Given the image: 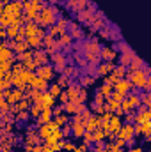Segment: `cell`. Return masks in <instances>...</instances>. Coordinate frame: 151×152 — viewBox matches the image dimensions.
<instances>
[{"label": "cell", "mask_w": 151, "mask_h": 152, "mask_svg": "<svg viewBox=\"0 0 151 152\" xmlns=\"http://www.w3.org/2000/svg\"><path fill=\"white\" fill-rule=\"evenodd\" d=\"M124 78L132 83V92H139V88H144L148 85L150 69L144 67V69H139V71H130V73H126Z\"/></svg>", "instance_id": "6da1fadb"}, {"label": "cell", "mask_w": 151, "mask_h": 152, "mask_svg": "<svg viewBox=\"0 0 151 152\" xmlns=\"http://www.w3.org/2000/svg\"><path fill=\"white\" fill-rule=\"evenodd\" d=\"M57 12H59V9H57L55 5H44V7L38 12L36 23H38L39 27H43V28L55 25V21H57Z\"/></svg>", "instance_id": "7a4b0ae2"}, {"label": "cell", "mask_w": 151, "mask_h": 152, "mask_svg": "<svg viewBox=\"0 0 151 152\" xmlns=\"http://www.w3.org/2000/svg\"><path fill=\"white\" fill-rule=\"evenodd\" d=\"M21 11H23V2H21V0H13V2H9V4H4L2 14H4L5 18H9L11 23H13V20H16V18L21 16Z\"/></svg>", "instance_id": "3957f363"}, {"label": "cell", "mask_w": 151, "mask_h": 152, "mask_svg": "<svg viewBox=\"0 0 151 152\" xmlns=\"http://www.w3.org/2000/svg\"><path fill=\"white\" fill-rule=\"evenodd\" d=\"M100 51H101V46H100L96 41H89V42L84 44V55H85V60L94 62V66H96L98 60H100Z\"/></svg>", "instance_id": "277c9868"}, {"label": "cell", "mask_w": 151, "mask_h": 152, "mask_svg": "<svg viewBox=\"0 0 151 152\" xmlns=\"http://www.w3.org/2000/svg\"><path fill=\"white\" fill-rule=\"evenodd\" d=\"M115 136H117V138H121V140H124V142H126V145H132V143H133V138H135L133 124H128V122H126V124H123Z\"/></svg>", "instance_id": "5b68a950"}, {"label": "cell", "mask_w": 151, "mask_h": 152, "mask_svg": "<svg viewBox=\"0 0 151 152\" xmlns=\"http://www.w3.org/2000/svg\"><path fill=\"white\" fill-rule=\"evenodd\" d=\"M34 73H36V76L46 80V81H50V80L53 78V75H55V69H53L52 64H43V66H38V67H36Z\"/></svg>", "instance_id": "8992f818"}, {"label": "cell", "mask_w": 151, "mask_h": 152, "mask_svg": "<svg viewBox=\"0 0 151 152\" xmlns=\"http://www.w3.org/2000/svg\"><path fill=\"white\" fill-rule=\"evenodd\" d=\"M148 120H151L150 108H146V106H139V108H137V112H135L133 124H144V122H148Z\"/></svg>", "instance_id": "52a82bcc"}, {"label": "cell", "mask_w": 151, "mask_h": 152, "mask_svg": "<svg viewBox=\"0 0 151 152\" xmlns=\"http://www.w3.org/2000/svg\"><path fill=\"white\" fill-rule=\"evenodd\" d=\"M55 129H57V124L53 122V118H52L50 122H46V124H41V126H39V138H41V140H46Z\"/></svg>", "instance_id": "ba28073f"}, {"label": "cell", "mask_w": 151, "mask_h": 152, "mask_svg": "<svg viewBox=\"0 0 151 152\" xmlns=\"http://www.w3.org/2000/svg\"><path fill=\"white\" fill-rule=\"evenodd\" d=\"M121 126H123V118L112 113V117H110V122H109L107 134H114V136H115V134H117V131L121 129Z\"/></svg>", "instance_id": "9c48e42d"}, {"label": "cell", "mask_w": 151, "mask_h": 152, "mask_svg": "<svg viewBox=\"0 0 151 152\" xmlns=\"http://www.w3.org/2000/svg\"><path fill=\"white\" fill-rule=\"evenodd\" d=\"M100 58L103 60V62H114L115 58H117V51H115V48H101V51H100Z\"/></svg>", "instance_id": "30bf717a"}, {"label": "cell", "mask_w": 151, "mask_h": 152, "mask_svg": "<svg viewBox=\"0 0 151 152\" xmlns=\"http://www.w3.org/2000/svg\"><path fill=\"white\" fill-rule=\"evenodd\" d=\"M30 88H34V90H41V92H44L46 88H48V81L46 80H43V78H39V76H36V73H34V78L30 80Z\"/></svg>", "instance_id": "8fae6325"}, {"label": "cell", "mask_w": 151, "mask_h": 152, "mask_svg": "<svg viewBox=\"0 0 151 152\" xmlns=\"http://www.w3.org/2000/svg\"><path fill=\"white\" fill-rule=\"evenodd\" d=\"M100 124H101V120H100V115H91V117L85 120L84 127H85V131L93 133L94 129H98V127H100Z\"/></svg>", "instance_id": "7c38bea8"}, {"label": "cell", "mask_w": 151, "mask_h": 152, "mask_svg": "<svg viewBox=\"0 0 151 152\" xmlns=\"http://www.w3.org/2000/svg\"><path fill=\"white\" fill-rule=\"evenodd\" d=\"M114 90H115V92H121V94H124V96H126V94L132 90V83H130L126 78H121V80L114 85Z\"/></svg>", "instance_id": "4fadbf2b"}, {"label": "cell", "mask_w": 151, "mask_h": 152, "mask_svg": "<svg viewBox=\"0 0 151 152\" xmlns=\"http://www.w3.org/2000/svg\"><path fill=\"white\" fill-rule=\"evenodd\" d=\"M55 97H52L46 90L44 92H41V97H39V101H36V103H41L43 104V108H53L55 106Z\"/></svg>", "instance_id": "5bb4252c"}, {"label": "cell", "mask_w": 151, "mask_h": 152, "mask_svg": "<svg viewBox=\"0 0 151 152\" xmlns=\"http://www.w3.org/2000/svg\"><path fill=\"white\" fill-rule=\"evenodd\" d=\"M71 133H73L75 138H82V134L85 133V127H84V124L80 122V118L76 115H75V120L71 122Z\"/></svg>", "instance_id": "9a60e30c"}, {"label": "cell", "mask_w": 151, "mask_h": 152, "mask_svg": "<svg viewBox=\"0 0 151 152\" xmlns=\"http://www.w3.org/2000/svg\"><path fill=\"white\" fill-rule=\"evenodd\" d=\"M62 138H64L62 129H61V127H57V129H55V131H53V133L46 138V140H44V147H50L52 143H57V142H61Z\"/></svg>", "instance_id": "2e32d148"}, {"label": "cell", "mask_w": 151, "mask_h": 152, "mask_svg": "<svg viewBox=\"0 0 151 152\" xmlns=\"http://www.w3.org/2000/svg\"><path fill=\"white\" fill-rule=\"evenodd\" d=\"M114 67H115L114 62H101V64L98 66V69H96V75L98 76H107L114 71Z\"/></svg>", "instance_id": "e0dca14e"}, {"label": "cell", "mask_w": 151, "mask_h": 152, "mask_svg": "<svg viewBox=\"0 0 151 152\" xmlns=\"http://www.w3.org/2000/svg\"><path fill=\"white\" fill-rule=\"evenodd\" d=\"M32 60L36 62V66H43V64L48 62V53H46L44 50H34V57H32Z\"/></svg>", "instance_id": "ac0fdd59"}, {"label": "cell", "mask_w": 151, "mask_h": 152, "mask_svg": "<svg viewBox=\"0 0 151 152\" xmlns=\"http://www.w3.org/2000/svg\"><path fill=\"white\" fill-rule=\"evenodd\" d=\"M126 101L130 103V106H132L133 110H137L139 106H142V104H141V97H139V92H128V94H126Z\"/></svg>", "instance_id": "d6986e66"}, {"label": "cell", "mask_w": 151, "mask_h": 152, "mask_svg": "<svg viewBox=\"0 0 151 152\" xmlns=\"http://www.w3.org/2000/svg\"><path fill=\"white\" fill-rule=\"evenodd\" d=\"M25 42H27L29 48H32V50H41V48H43V39L38 37V36H29V37H25Z\"/></svg>", "instance_id": "ffe728a7"}, {"label": "cell", "mask_w": 151, "mask_h": 152, "mask_svg": "<svg viewBox=\"0 0 151 152\" xmlns=\"http://www.w3.org/2000/svg\"><path fill=\"white\" fill-rule=\"evenodd\" d=\"M52 118H53V115H52V108H43V110H41V113H39V117L36 118V120H38V124L41 126V124L50 122Z\"/></svg>", "instance_id": "44dd1931"}, {"label": "cell", "mask_w": 151, "mask_h": 152, "mask_svg": "<svg viewBox=\"0 0 151 152\" xmlns=\"http://www.w3.org/2000/svg\"><path fill=\"white\" fill-rule=\"evenodd\" d=\"M52 62H55L53 69L62 71V69H64V62H66V58H64V55H61V53H52Z\"/></svg>", "instance_id": "7402d4cb"}, {"label": "cell", "mask_w": 151, "mask_h": 152, "mask_svg": "<svg viewBox=\"0 0 151 152\" xmlns=\"http://www.w3.org/2000/svg\"><path fill=\"white\" fill-rule=\"evenodd\" d=\"M23 28H25V37H29V36H36V34H38L39 25L36 21H27V23L23 25Z\"/></svg>", "instance_id": "603a6c76"}, {"label": "cell", "mask_w": 151, "mask_h": 152, "mask_svg": "<svg viewBox=\"0 0 151 152\" xmlns=\"http://www.w3.org/2000/svg\"><path fill=\"white\" fill-rule=\"evenodd\" d=\"M48 36H52V37H61L62 34H66V28H62V27H59V25H52V27H48V32H46Z\"/></svg>", "instance_id": "cb8c5ba5"}, {"label": "cell", "mask_w": 151, "mask_h": 152, "mask_svg": "<svg viewBox=\"0 0 151 152\" xmlns=\"http://www.w3.org/2000/svg\"><path fill=\"white\" fill-rule=\"evenodd\" d=\"M128 67H130V71H139V69L144 67V62H142L141 57H135V55H133V58H132V62L128 64Z\"/></svg>", "instance_id": "d4e9b609"}, {"label": "cell", "mask_w": 151, "mask_h": 152, "mask_svg": "<svg viewBox=\"0 0 151 152\" xmlns=\"http://www.w3.org/2000/svg\"><path fill=\"white\" fill-rule=\"evenodd\" d=\"M105 140H107V133H105L101 127H98V129L93 131V143H96V142H105Z\"/></svg>", "instance_id": "484cf974"}, {"label": "cell", "mask_w": 151, "mask_h": 152, "mask_svg": "<svg viewBox=\"0 0 151 152\" xmlns=\"http://www.w3.org/2000/svg\"><path fill=\"white\" fill-rule=\"evenodd\" d=\"M112 92H114V85H110V83H103V85H101V88L98 90V94H100V96H103L105 99H109Z\"/></svg>", "instance_id": "4316f807"}, {"label": "cell", "mask_w": 151, "mask_h": 152, "mask_svg": "<svg viewBox=\"0 0 151 152\" xmlns=\"http://www.w3.org/2000/svg\"><path fill=\"white\" fill-rule=\"evenodd\" d=\"M46 92H48V94H50L52 97H55V99H57V97L61 96V92H62V87H59L57 83H52V85H48Z\"/></svg>", "instance_id": "83f0119b"}, {"label": "cell", "mask_w": 151, "mask_h": 152, "mask_svg": "<svg viewBox=\"0 0 151 152\" xmlns=\"http://www.w3.org/2000/svg\"><path fill=\"white\" fill-rule=\"evenodd\" d=\"M73 42V39H71V36L66 32V34H62L61 37H59V41H57V44H59V48H68L70 44Z\"/></svg>", "instance_id": "f1b7e54d"}, {"label": "cell", "mask_w": 151, "mask_h": 152, "mask_svg": "<svg viewBox=\"0 0 151 152\" xmlns=\"http://www.w3.org/2000/svg\"><path fill=\"white\" fill-rule=\"evenodd\" d=\"M11 58H13V50L7 48V46L2 48V50H0V64H2V62H7V60H11Z\"/></svg>", "instance_id": "f546056e"}, {"label": "cell", "mask_w": 151, "mask_h": 152, "mask_svg": "<svg viewBox=\"0 0 151 152\" xmlns=\"http://www.w3.org/2000/svg\"><path fill=\"white\" fill-rule=\"evenodd\" d=\"M29 110H30V112H29V115H30L32 118H38L39 113H41V110H43V104H41V103H32Z\"/></svg>", "instance_id": "4dcf8cb0"}, {"label": "cell", "mask_w": 151, "mask_h": 152, "mask_svg": "<svg viewBox=\"0 0 151 152\" xmlns=\"http://www.w3.org/2000/svg\"><path fill=\"white\" fill-rule=\"evenodd\" d=\"M132 58H133V51L123 53V55L119 57V66H124V67H128V64L132 62Z\"/></svg>", "instance_id": "1f68e13d"}, {"label": "cell", "mask_w": 151, "mask_h": 152, "mask_svg": "<svg viewBox=\"0 0 151 152\" xmlns=\"http://www.w3.org/2000/svg\"><path fill=\"white\" fill-rule=\"evenodd\" d=\"M30 104H32V101H30V99H27V97H23L21 101H18V103H16V110H18V112H25V110H29V108H30Z\"/></svg>", "instance_id": "d6a6232c"}, {"label": "cell", "mask_w": 151, "mask_h": 152, "mask_svg": "<svg viewBox=\"0 0 151 152\" xmlns=\"http://www.w3.org/2000/svg\"><path fill=\"white\" fill-rule=\"evenodd\" d=\"M78 88H80V87H68V90H64L66 96H68V101H76V97H78Z\"/></svg>", "instance_id": "836d02e7"}, {"label": "cell", "mask_w": 151, "mask_h": 152, "mask_svg": "<svg viewBox=\"0 0 151 152\" xmlns=\"http://www.w3.org/2000/svg\"><path fill=\"white\" fill-rule=\"evenodd\" d=\"M32 57H34V51H32V50H27V51H23V53H20V55H18V60L23 64V62L32 60Z\"/></svg>", "instance_id": "e575fe53"}, {"label": "cell", "mask_w": 151, "mask_h": 152, "mask_svg": "<svg viewBox=\"0 0 151 152\" xmlns=\"http://www.w3.org/2000/svg\"><path fill=\"white\" fill-rule=\"evenodd\" d=\"M18 30H20V27L9 25V27L5 28V36H7V39H14L16 36H18Z\"/></svg>", "instance_id": "d590c367"}, {"label": "cell", "mask_w": 151, "mask_h": 152, "mask_svg": "<svg viewBox=\"0 0 151 152\" xmlns=\"http://www.w3.org/2000/svg\"><path fill=\"white\" fill-rule=\"evenodd\" d=\"M139 97H141V104L142 106H146V108H150V103H151V96L148 90H144V94H139Z\"/></svg>", "instance_id": "8d00e7d4"}, {"label": "cell", "mask_w": 151, "mask_h": 152, "mask_svg": "<svg viewBox=\"0 0 151 152\" xmlns=\"http://www.w3.org/2000/svg\"><path fill=\"white\" fill-rule=\"evenodd\" d=\"M21 71H23V64H21V62L13 64V67H11V75H13V76H18Z\"/></svg>", "instance_id": "74e56055"}, {"label": "cell", "mask_w": 151, "mask_h": 152, "mask_svg": "<svg viewBox=\"0 0 151 152\" xmlns=\"http://www.w3.org/2000/svg\"><path fill=\"white\" fill-rule=\"evenodd\" d=\"M53 122L57 124V127H62L68 124V118H66V115H59V117H53Z\"/></svg>", "instance_id": "f35d334b"}, {"label": "cell", "mask_w": 151, "mask_h": 152, "mask_svg": "<svg viewBox=\"0 0 151 152\" xmlns=\"http://www.w3.org/2000/svg\"><path fill=\"white\" fill-rule=\"evenodd\" d=\"M61 147H62V151H66V152H73V149H75L76 145L73 143V142H61Z\"/></svg>", "instance_id": "ab89813d"}, {"label": "cell", "mask_w": 151, "mask_h": 152, "mask_svg": "<svg viewBox=\"0 0 151 152\" xmlns=\"http://www.w3.org/2000/svg\"><path fill=\"white\" fill-rule=\"evenodd\" d=\"M114 73H115L117 78H124V76H126V67H124V66H115V67H114Z\"/></svg>", "instance_id": "60d3db41"}, {"label": "cell", "mask_w": 151, "mask_h": 152, "mask_svg": "<svg viewBox=\"0 0 151 152\" xmlns=\"http://www.w3.org/2000/svg\"><path fill=\"white\" fill-rule=\"evenodd\" d=\"M96 81V76H84V78H80V83L84 85V87H87V85H91V83H94Z\"/></svg>", "instance_id": "b9f144b4"}, {"label": "cell", "mask_w": 151, "mask_h": 152, "mask_svg": "<svg viewBox=\"0 0 151 152\" xmlns=\"http://www.w3.org/2000/svg\"><path fill=\"white\" fill-rule=\"evenodd\" d=\"M85 99H87V90L85 88H78V97H76V101L78 103H85Z\"/></svg>", "instance_id": "7bdbcfd3"}, {"label": "cell", "mask_w": 151, "mask_h": 152, "mask_svg": "<svg viewBox=\"0 0 151 152\" xmlns=\"http://www.w3.org/2000/svg\"><path fill=\"white\" fill-rule=\"evenodd\" d=\"M57 85H59V87H68V85H70V76L61 75V76H59V81H57Z\"/></svg>", "instance_id": "ee69618b"}, {"label": "cell", "mask_w": 151, "mask_h": 152, "mask_svg": "<svg viewBox=\"0 0 151 152\" xmlns=\"http://www.w3.org/2000/svg\"><path fill=\"white\" fill-rule=\"evenodd\" d=\"M124 97H126L124 94H121V92H115V90H114L112 94H110V99H114V101H117V103H121V101H123Z\"/></svg>", "instance_id": "f6af8a7d"}, {"label": "cell", "mask_w": 151, "mask_h": 152, "mask_svg": "<svg viewBox=\"0 0 151 152\" xmlns=\"http://www.w3.org/2000/svg\"><path fill=\"white\" fill-rule=\"evenodd\" d=\"M82 140H84V143H85V145H89V143H93V133H89V131H85V133L82 134Z\"/></svg>", "instance_id": "bcb514c9"}, {"label": "cell", "mask_w": 151, "mask_h": 152, "mask_svg": "<svg viewBox=\"0 0 151 152\" xmlns=\"http://www.w3.org/2000/svg\"><path fill=\"white\" fill-rule=\"evenodd\" d=\"M103 103H105V97H103V96H100V94L96 92V96H94V104H93V106H101Z\"/></svg>", "instance_id": "7dc6e473"}, {"label": "cell", "mask_w": 151, "mask_h": 152, "mask_svg": "<svg viewBox=\"0 0 151 152\" xmlns=\"http://www.w3.org/2000/svg\"><path fill=\"white\" fill-rule=\"evenodd\" d=\"M9 25H11V20H9V18H5L4 14H0V27H2V28H7Z\"/></svg>", "instance_id": "c3c4849f"}, {"label": "cell", "mask_w": 151, "mask_h": 152, "mask_svg": "<svg viewBox=\"0 0 151 152\" xmlns=\"http://www.w3.org/2000/svg\"><path fill=\"white\" fill-rule=\"evenodd\" d=\"M114 145H115V147H117V149H124V147H126V142H124V140H121V138H117V136H115V142H114Z\"/></svg>", "instance_id": "681fc988"}, {"label": "cell", "mask_w": 151, "mask_h": 152, "mask_svg": "<svg viewBox=\"0 0 151 152\" xmlns=\"http://www.w3.org/2000/svg\"><path fill=\"white\" fill-rule=\"evenodd\" d=\"M82 37V30H78L75 25H73V30H71V39H78Z\"/></svg>", "instance_id": "f907efd6"}, {"label": "cell", "mask_w": 151, "mask_h": 152, "mask_svg": "<svg viewBox=\"0 0 151 152\" xmlns=\"http://www.w3.org/2000/svg\"><path fill=\"white\" fill-rule=\"evenodd\" d=\"M105 151V143L103 142H96L94 143V152H103Z\"/></svg>", "instance_id": "816d5d0a"}, {"label": "cell", "mask_w": 151, "mask_h": 152, "mask_svg": "<svg viewBox=\"0 0 151 152\" xmlns=\"http://www.w3.org/2000/svg\"><path fill=\"white\" fill-rule=\"evenodd\" d=\"M5 110H9V103L4 97H0V112H5Z\"/></svg>", "instance_id": "f5cc1de1"}, {"label": "cell", "mask_w": 151, "mask_h": 152, "mask_svg": "<svg viewBox=\"0 0 151 152\" xmlns=\"http://www.w3.org/2000/svg\"><path fill=\"white\" fill-rule=\"evenodd\" d=\"M117 48H119L123 53H128V51H132V50L128 48V44H126V42H119V44H117Z\"/></svg>", "instance_id": "db71d44e"}, {"label": "cell", "mask_w": 151, "mask_h": 152, "mask_svg": "<svg viewBox=\"0 0 151 152\" xmlns=\"http://www.w3.org/2000/svg\"><path fill=\"white\" fill-rule=\"evenodd\" d=\"M16 118H18V120H27V118H29V112H27V110H25V112H18Z\"/></svg>", "instance_id": "11a10c76"}, {"label": "cell", "mask_w": 151, "mask_h": 152, "mask_svg": "<svg viewBox=\"0 0 151 152\" xmlns=\"http://www.w3.org/2000/svg\"><path fill=\"white\" fill-rule=\"evenodd\" d=\"M89 151V145H85V143H82L80 147H75L73 149V152H87Z\"/></svg>", "instance_id": "9f6ffc18"}, {"label": "cell", "mask_w": 151, "mask_h": 152, "mask_svg": "<svg viewBox=\"0 0 151 152\" xmlns=\"http://www.w3.org/2000/svg\"><path fill=\"white\" fill-rule=\"evenodd\" d=\"M75 60H76V64H78L80 67H85V66H87V60L82 58V57H75Z\"/></svg>", "instance_id": "6f0895ef"}, {"label": "cell", "mask_w": 151, "mask_h": 152, "mask_svg": "<svg viewBox=\"0 0 151 152\" xmlns=\"http://www.w3.org/2000/svg\"><path fill=\"white\" fill-rule=\"evenodd\" d=\"M57 99H59V101H61V103H62V104H66V103H68V96H66V92H64V90H62V92H61V96H59V97H57Z\"/></svg>", "instance_id": "680465c9"}, {"label": "cell", "mask_w": 151, "mask_h": 152, "mask_svg": "<svg viewBox=\"0 0 151 152\" xmlns=\"http://www.w3.org/2000/svg\"><path fill=\"white\" fill-rule=\"evenodd\" d=\"M5 39H7V36H5V28L0 27V41H5Z\"/></svg>", "instance_id": "91938a15"}, {"label": "cell", "mask_w": 151, "mask_h": 152, "mask_svg": "<svg viewBox=\"0 0 151 152\" xmlns=\"http://www.w3.org/2000/svg\"><path fill=\"white\" fill-rule=\"evenodd\" d=\"M128 152H144V149H142V147H132Z\"/></svg>", "instance_id": "94428289"}, {"label": "cell", "mask_w": 151, "mask_h": 152, "mask_svg": "<svg viewBox=\"0 0 151 152\" xmlns=\"http://www.w3.org/2000/svg\"><path fill=\"white\" fill-rule=\"evenodd\" d=\"M32 152H43V145H34L32 147Z\"/></svg>", "instance_id": "6125c7cd"}, {"label": "cell", "mask_w": 151, "mask_h": 152, "mask_svg": "<svg viewBox=\"0 0 151 152\" xmlns=\"http://www.w3.org/2000/svg\"><path fill=\"white\" fill-rule=\"evenodd\" d=\"M43 152H53V151H52L50 147H44V145H43Z\"/></svg>", "instance_id": "be15d7a7"}, {"label": "cell", "mask_w": 151, "mask_h": 152, "mask_svg": "<svg viewBox=\"0 0 151 152\" xmlns=\"http://www.w3.org/2000/svg\"><path fill=\"white\" fill-rule=\"evenodd\" d=\"M114 152H128V151H124V149H115Z\"/></svg>", "instance_id": "e7e4bbea"}, {"label": "cell", "mask_w": 151, "mask_h": 152, "mask_svg": "<svg viewBox=\"0 0 151 152\" xmlns=\"http://www.w3.org/2000/svg\"><path fill=\"white\" fill-rule=\"evenodd\" d=\"M21 2H30V0H21Z\"/></svg>", "instance_id": "03108f58"}, {"label": "cell", "mask_w": 151, "mask_h": 152, "mask_svg": "<svg viewBox=\"0 0 151 152\" xmlns=\"http://www.w3.org/2000/svg\"><path fill=\"white\" fill-rule=\"evenodd\" d=\"M103 152H107V151H103Z\"/></svg>", "instance_id": "003e7915"}]
</instances>
